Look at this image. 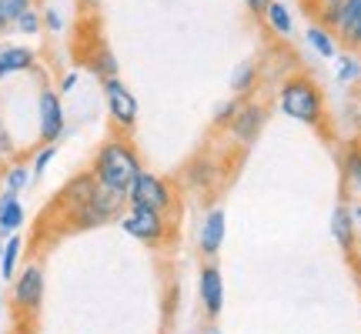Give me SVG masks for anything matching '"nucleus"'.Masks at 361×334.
Masks as SVG:
<instances>
[{
    "mask_svg": "<svg viewBox=\"0 0 361 334\" xmlns=\"http://www.w3.org/2000/svg\"><path fill=\"white\" fill-rule=\"evenodd\" d=\"M341 164H345V178L358 184L361 180V137L348 144V151H345V161H341Z\"/></svg>",
    "mask_w": 361,
    "mask_h": 334,
    "instance_id": "nucleus-18",
    "label": "nucleus"
},
{
    "mask_svg": "<svg viewBox=\"0 0 361 334\" xmlns=\"http://www.w3.org/2000/svg\"><path fill=\"white\" fill-rule=\"evenodd\" d=\"M278 104H281V111L288 117H295V120L322 130V134L328 130V101H324V90L305 70L284 78L281 90H278Z\"/></svg>",
    "mask_w": 361,
    "mask_h": 334,
    "instance_id": "nucleus-2",
    "label": "nucleus"
},
{
    "mask_svg": "<svg viewBox=\"0 0 361 334\" xmlns=\"http://www.w3.org/2000/svg\"><path fill=\"white\" fill-rule=\"evenodd\" d=\"M264 17H268V24L274 34H281V37H288L291 34V17H288V7L284 4H278V0H271L268 11H264Z\"/></svg>",
    "mask_w": 361,
    "mask_h": 334,
    "instance_id": "nucleus-17",
    "label": "nucleus"
},
{
    "mask_svg": "<svg viewBox=\"0 0 361 334\" xmlns=\"http://www.w3.org/2000/svg\"><path fill=\"white\" fill-rule=\"evenodd\" d=\"M264 107L261 104H241V111L234 114L231 120V134L238 137L241 144H255L258 141L261 128H264Z\"/></svg>",
    "mask_w": 361,
    "mask_h": 334,
    "instance_id": "nucleus-10",
    "label": "nucleus"
},
{
    "mask_svg": "<svg viewBox=\"0 0 361 334\" xmlns=\"http://www.w3.org/2000/svg\"><path fill=\"white\" fill-rule=\"evenodd\" d=\"M197 287H201V304H204L207 318H218L221 308H224V278H221L218 264L201 268V281H197Z\"/></svg>",
    "mask_w": 361,
    "mask_h": 334,
    "instance_id": "nucleus-9",
    "label": "nucleus"
},
{
    "mask_svg": "<svg viewBox=\"0 0 361 334\" xmlns=\"http://www.w3.org/2000/svg\"><path fill=\"white\" fill-rule=\"evenodd\" d=\"M40 304H44V271H40V264H27L24 274L13 284V295H11L13 328H17V334L37 331Z\"/></svg>",
    "mask_w": 361,
    "mask_h": 334,
    "instance_id": "nucleus-3",
    "label": "nucleus"
},
{
    "mask_svg": "<svg viewBox=\"0 0 361 334\" xmlns=\"http://www.w3.org/2000/svg\"><path fill=\"white\" fill-rule=\"evenodd\" d=\"M24 224V207L17 201V194H4L0 197V231H17Z\"/></svg>",
    "mask_w": 361,
    "mask_h": 334,
    "instance_id": "nucleus-15",
    "label": "nucleus"
},
{
    "mask_svg": "<svg viewBox=\"0 0 361 334\" xmlns=\"http://www.w3.org/2000/svg\"><path fill=\"white\" fill-rule=\"evenodd\" d=\"M355 107H358V128H361V87H358V94H355Z\"/></svg>",
    "mask_w": 361,
    "mask_h": 334,
    "instance_id": "nucleus-30",
    "label": "nucleus"
},
{
    "mask_svg": "<svg viewBox=\"0 0 361 334\" xmlns=\"http://www.w3.org/2000/svg\"><path fill=\"white\" fill-rule=\"evenodd\" d=\"M4 171H7V161H4V154H0V178H4Z\"/></svg>",
    "mask_w": 361,
    "mask_h": 334,
    "instance_id": "nucleus-31",
    "label": "nucleus"
},
{
    "mask_svg": "<svg viewBox=\"0 0 361 334\" xmlns=\"http://www.w3.org/2000/svg\"><path fill=\"white\" fill-rule=\"evenodd\" d=\"M331 234H335L338 247L345 251V254H355V218H351L348 207H335V214H331Z\"/></svg>",
    "mask_w": 361,
    "mask_h": 334,
    "instance_id": "nucleus-13",
    "label": "nucleus"
},
{
    "mask_svg": "<svg viewBox=\"0 0 361 334\" xmlns=\"http://www.w3.org/2000/svg\"><path fill=\"white\" fill-rule=\"evenodd\" d=\"M47 27H51V30H61V17L54 11H47Z\"/></svg>",
    "mask_w": 361,
    "mask_h": 334,
    "instance_id": "nucleus-28",
    "label": "nucleus"
},
{
    "mask_svg": "<svg viewBox=\"0 0 361 334\" xmlns=\"http://www.w3.org/2000/svg\"><path fill=\"white\" fill-rule=\"evenodd\" d=\"M34 4H37V0H0V17L13 27V20H17L24 11H30Z\"/></svg>",
    "mask_w": 361,
    "mask_h": 334,
    "instance_id": "nucleus-20",
    "label": "nucleus"
},
{
    "mask_svg": "<svg viewBox=\"0 0 361 334\" xmlns=\"http://www.w3.org/2000/svg\"><path fill=\"white\" fill-rule=\"evenodd\" d=\"M13 27H17V30H24V34H37V30H40L37 11H34V7H30V11H24L17 20H13Z\"/></svg>",
    "mask_w": 361,
    "mask_h": 334,
    "instance_id": "nucleus-24",
    "label": "nucleus"
},
{
    "mask_svg": "<svg viewBox=\"0 0 361 334\" xmlns=\"http://www.w3.org/2000/svg\"><path fill=\"white\" fill-rule=\"evenodd\" d=\"M358 74H361L358 61H355V57H348V54H341V57H338V78H341V80H358Z\"/></svg>",
    "mask_w": 361,
    "mask_h": 334,
    "instance_id": "nucleus-22",
    "label": "nucleus"
},
{
    "mask_svg": "<svg viewBox=\"0 0 361 334\" xmlns=\"http://www.w3.org/2000/svg\"><path fill=\"white\" fill-rule=\"evenodd\" d=\"M17 254H20V237H11V241H7V247H4V261H0V274H4V281H11V278H13Z\"/></svg>",
    "mask_w": 361,
    "mask_h": 334,
    "instance_id": "nucleus-19",
    "label": "nucleus"
},
{
    "mask_svg": "<svg viewBox=\"0 0 361 334\" xmlns=\"http://www.w3.org/2000/svg\"><path fill=\"white\" fill-rule=\"evenodd\" d=\"M54 154H57V151H54V144H44V151H40L37 161H34V178H40V174H44V167L51 164Z\"/></svg>",
    "mask_w": 361,
    "mask_h": 334,
    "instance_id": "nucleus-26",
    "label": "nucleus"
},
{
    "mask_svg": "<svg viewBox=\"0 0 361 334\" xmlns=\"http://www.w3.org/2000/svg\"><path fill=\"white\" fill-rule=\"evenodd\" d=\"M301 4H305V13H308L311 20H318L324 30H331V27H335V17H338L341 0H301Z\"/></svg>",
    "mask_w": 361,
    "mask_h": 334,
    "instance_id": "nucleus-14",
    "label": "nucleus"
},
{
    "mask_svg": "<svg viewBox=\"0 0 361 334\" xmlns=\"http://www.w3.org/2000/svg\"><path fill=\"white\" fill-rule=\"evenodd\" d=\"M128 201L134 207H151L157 214L174 211V194H171L168 180L151 174V171H141V174L134 178V184H130V191H128Z\"/></svg>",
    "mask_w": 361,
    "mask_h": 334,
    "instance_id": "nucleus-4",
    "label": "nucleus"
},
{
    "mask_svg": "<svg viewBox=\"0 0 361 334\" xmlns=\"http://www.w3.org/2000/svg\"><path fill=\"white\" fill-rule=\"evenodd\" d=\"M64 134V107H61V97L57 90H40V141L54 144Z\"/></svg>",
    "mask_w": 361,
    "mask_h": 334,
    "instance_id": "nucleus-8",
    "label": "nucleus"
},
{
    "mask_svg": "<svg viewBox=\"0 0 361 334\" xmlns=\"http://www.w3.org/2000/svg\"><path fill=\"white\" fill-rule=\"evenodd\" d=\"M0 134H4V124H0Z\"/></svg>",
    "mask_w": 361,
    "mask_h": 334,
    "instance_id": "nucleus-33",
    "label": "nucleus"
},
{
    "mask_svg": "<svg viewBox=\"0 0 361 334\" xmlns=\"http://www.w3.org/2000/svg\"><path fill=\"white\" fill-rule=\"evenodd\" d=\"M245 4H247V11L255 13V17H264V11H268L271 0H245Z\"/></svg>",
    "mask_w": 361,
    "mask_h": 334,
    "instance_id": "nucleus-27",
    "label": "nucleus"
},
{
    "mask_svg": "<svg viewBox=\"0 0 361 334\" xmlns=\"http://www.w3.org/2000/svg\"><path fill=\"white\" fill-rule=\"evenodd\" d=\"M201 254L214 257L221 251V245H224V211L221 207H214L211 214L204 218V224H201Z\"/></svg>",
    "mask_w": 361,
    "mask_h": 334,
    "instance_id": "nucleus-12",
    "label": "nucleus"
},
{
    "mask_svg": "<svg viewBox=\"0 0 361 334\" xmlns=\"http://www.w3.org/2000/svg\"><path fill=\"white\" fill-rule=\"evenodd\" d=\"M331 34L348 54L361 51V0H341Z\"/></svg>",
    "mask_w": 361,
    "mask_h": 334,
    "instance_id": "nucleus-7",
    "label": "nucleus"
},
{
    "mask_svg": "<svg viewBox=\"0 0 361 334\" xmlns=\"http://www.w3.org/2000/svg\"><path fill=\"white\" fill-rule=\"evenodd\" d=\"M74 84H78V74H67V78H64V84H61V90H71V87H74Z\"/></svg>",
    "mask_w": 361,
    "mask_h": 334,
    "instance_id": "nucleus-29",
    "label": "nucleus"
},
{
    "mask_svg": "<svg viewBox=\"0 0 361 334\" xmlns=\"http://www.w3.org/2000/svg\"><path fill=\"white\" fill-rule=\"evenodd\" d=\"M255 70H258L255 64H245L241 70H238V78L231 80L234 94H251V87H255V80H258V74H255Z\"/></svg>",
    "mask_w": 361,
    "mask_h": 334,
    "instance_id": "nucleus-21",
    "label": "nucleus"
},
{
    "mask_svg": "<svg viewBox=\"0 0 361 334\" xmlns=\"http://www.w3.org/2000/svg\"><path fill=\"white\" fill-rule=\"evenodd\" d=\"M308 44L322 54V57H335L338 40H335V34H331V30H324L322 24H311L308 27Z\"/></svg>",
    "mask_w": 361,
    "mask_h": 334,
    "instance_id": "nucleus-16",
    "label": "nucleus"
},
{
    "mask_svg": "<svg viewBox=\"0 0 361 334\" xmlns=\"http://www.w3.org/2000/svg\"><path fill=\"white\" fill-rule=\"evenodd\" d=\"M121 228L130 234V237H137L144 245H164L168 241V221L164 214H157L151 207H134L121 218Z\"/></svg>",
    "mask_w": 361,
    "mask_h": 334,
    "instance_id": "nucleus-5",
    "label": "nucleus"
},
{
    "mask_svg": "<svg viewBox=\"0 0 361 334\" xmlns=\"http://www.w3.org/2000/svg\"><path fill=\"white\" fill-rule=\"evenodd\" d=\"M104 97H107V111H111V120H114L117 130L124 134H134V124H137V101L117 78L104 80Z\"/></svg>",
    "mask_w": 361,
    "mask_h": 334,
    "instance_id": "nucleus-6",
    "label": "nucleus"
},
{
    "mask_svg": "<svg viewBox=\"0 0 361 334\" xmlns=\"http://www.w3.org/2000/svg\"><path fill=\"white\" fill-rule=\"evenodd\" d=\"M90 171H94V178H97L101 187L117 191V194H128L130 184H134V178L144 171L134 137L114 128L101 141L97 154H94V161H90Z\"/></svg>",
    "mask_w": 361,
    "mask_h": 334,
    "instance_id": "nucleus-1",
    "label": "nucleus"
},
{
    "mask_svg": "<svg viewBox=\"0 0 361 334\" xmlns=\"http://www.w3.org/2000/svg\"><path fill=\"white\" fill-rule=\"evenodd\" d=\"M37 64V57L30 47H20V44H0V80L11 78V74H20V70H30Z\"/></svg>",
    "mask_w": 361,
    "mask_h": 334,
    "instance_id": "nucleus-11",
    "label": "nucleus"
},
{
    "mask_svg": "<svg viewBox=\"0 0 361 334\" xmlns=\"http://www.w3.org/2000/svg\"><path fill=\"white\" fill-rule=\"evenodd\" d=\"M238 111H241V101H228L218 111V117H214V128H224L228 120H234V114H238Z\"/></svg>",
    "mask_w": 361,
    "mask_h": 334,
    "instance_id": "nucleus-25",
    "label": "nucleus"
},
{
    "mask_svg": "<svg viewBox=\"0 0 361 334\" xmlns=\"http://www.w3.org/2000/svg\"><path fill=\"white\" fill-rule=\"evenodd\" d=\"M358 194H361V180H358Z\"/></svg>",
    "mask_w": 361,
    "mask_h": 334,
    "instance_id": "nucleus-32",
    "label": "nucleus"
},
{
    "mask_svg": "<svg viewBox=\"0 0 361 334\" xmlns=\"http://www.w3.org/2000/svg\"><path fill=\"white\" fill-rule=\"evenodd\" d=\"M4 180H7V191L17 194L27 184V171L20 164H17V167H7V171H4Z\"/></svg>",
    "mask_w": 361,
    "mask_h": 334,
    "instance_id": "nucleus-23",
    "label": "nucleus"
}]
</instances>
